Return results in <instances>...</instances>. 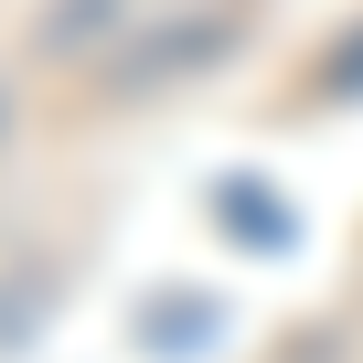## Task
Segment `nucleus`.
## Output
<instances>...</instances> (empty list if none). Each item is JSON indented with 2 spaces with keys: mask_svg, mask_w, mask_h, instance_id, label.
Returning a JSON list of instances; mask_svg holds the SVG:
<instances>
[{
  "mask_svg": "<svg viewBox=\"0 0 363 363\" xmlns=\"http://www.w3.org/2000/svg\"><path fill=\"white\" fill-rule=\"evenodd\" d=\"M214 54H225V0H54L43 11V65L96 86H160Z\"/></svg>",
  "mask_w": 363,
  "mask_h": 363,
  "instance_id": "1",
  "label": "nucleus"
}]
</instances>
